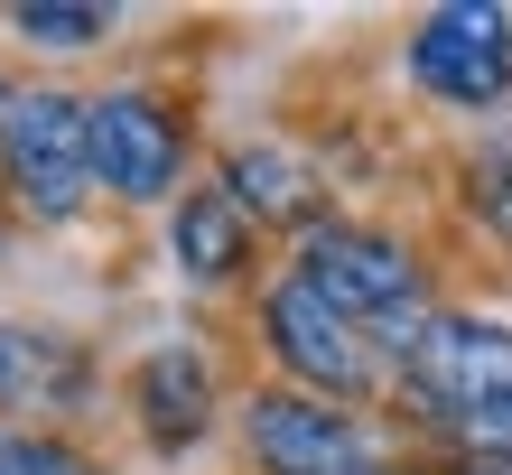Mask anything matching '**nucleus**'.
<instances>
[{"label":"nucleus","instance_id":"obj_1","mask_svg":"<svg viewBox=\"0 0 512 475\" xmlns=\"http://www.w3.org/2000/svg\"><path fill=\"white\" fill-rule=\"evenodd\" d=\"M298 280L317 289L336 317H354L382 354H410L429 336V299H419V261L401 243H382V233H354V224H326L308 233V252H298Z\"/></svg>","mask_w":512,"mask_h":475},{"label":"nucleus","instance_id":"obj_2","mask_svg":"<svg viewBox=\"0 0 512 475\" xmlns=\"http://www.w3.org/2000/svg\"><path fill=\"white\" fill-rule=\"evenodd\" d=\"M410 392L466 438H512V326L494 317H429V336L401 354Z\"/></svg>","mask_w":512,"mask_h":475},{"label":"nucleus","instance_id":"obj_3","mask_svg":"<svg viewBox=\"0 0 512 475\" xmlns=\"http://www.w3.org/2000/svg\"><path fill=\"white\" fill-rule=\"evenodd\" d=\"M0 177L28 215L66 224L94 187V122L75 94H10L0 103Z\"/></svg>","mask_w":512,"mask_h":475},{"label":"nucleus","instance_id":"obj_4","mask_svg":"<svg viewBox=\"0 0 512 475\" xmlns=\"http://www.w3.org/2000/svg\"><path fill=\"white\" fill-rule=\"evenodd\" d=\"M243 438L270 475H382V438L317 392H261L243 410Z\"/></svg>","mask_w":512,"mask_h":475},{"label":"nucleus","instance_id":"obj_5","mask_svg":"<svg viewBox=\"0 0 512 475\" xmlns=\"http://www.w3.org/2000/svg\"><path fill=\"white\" fill-rule=\"evenodd\" d=\"M261 326H270V354H280V364L308 382L317 401H354V392L382 373V345H373L354 317H336L308 280H280V289H270Z\"/></svg>","mask_w":512,"mask_h":475},{"label":"nucleus","instance_id":"obj_6","mask_svg":"<svg viewBox=\"0 0 512 475\" xmlns=\"http://www.w3.org/2000/svg\"><path fill=\"white\" fill-rule=\"evenodd\" d=\"M410 75L447 103H494L512 84V10H485V0H447L410 28Z\"/></svg>","mask_w":512,"mask_h":475},{"label":"nucleus","instance_id":"obj_7","mask_svg":"<svg viewBox=\"0 0 512 475\" xmlns=\"http://www.w3.org/2000/svg\"><path fill=\"white\" fill-rule=\"evenodd\" d=\"M84 122H94V177H103L112 196L159 205L177 187L187 140H177V122H168L159 94H103V103H84Z\"/></svg>","mask_w":512,"mask_h":475},{"label":"nucleus","instance_id":"obj_8","mask_svg":"<svg viewBox=\"0 0 512 475\" xmlns=\"http://www.w3.org/2000/svg\"><path fill=\"white\" fill-rule=\"evenodd\" d=\"M205 401H215V382H205L196 345H159L140 364V420H149L159 448H187V438L205 429Z\"/></svg>","mask_w":512,"mask_h":475},{"label":"nucleus","instance_id":"obj_9","mask_svg":"<svg viewBox=\"0 0 512 475\" xmlns=\"http://www.w3.org/2000/svg\"><path fill=\"white\" fill-rule=\"evenodd\" d=\"M252 252V215L233 205V187H196L177 205V261H187V280H233Z\"/></svg>","mask_w":512,"mask_h":475},{"label":"nucleus","instance_id":"obj_10","mask_svg":"<svg viewBox=\"0 0 512 475\" xmlns=\"http://www.w3.org/2000/svg\"><path fill=\"white\" fill-rule=\"evenodd\" d=\"M84 392V364L75 345L56 336H28V326H0V410H56Z\"/></svg>","mask_w":512,"mask_h":475},{"label":"nucleus","instance_id":"obj_11","mask_svg":"<svg viewBox=\"0 0 512 475\" xmlns=\"http://www.w3.org/2000/svg\"><path fill=\"white\" fill-rule=\"evenodd\" d=\"M233 205H243V215H308L317 177L298 168L289 150H243V159H233Z\"/></svg>","mask_w":512,"mask_h":475},{"label":"nucleus","instance_id":"obj_12","mask_svg":"<svg viewBox=\"0 0 512 475\" xmlns=\"http://www.w3.org/2000/svg\"><path fill=\"white\" fill-rule=\"evenodd\" d=\"M10 28H19L28 47L75 56V47H94L103 28H112V10H75V0H28V10H10Z\"/></svg>","mask_w":512,"mask_h":475},{"label":"nucleus","instance_id":"obj_13","mask_svg":"<svg viewBox=\"0 0 512 475\" xmlns=\"http://www.w3.org/2000/svg\"><path fill=\"white\" fill-rule=\"evenodd\" d=\"M10 475H94L75 448H56V438H19L10 448Z\"/></svg>","mask_w":512,"mask_h":475},{"label":"nucleus","instance_id":"obj_14","mask_svg":"<svg viewBox=\"0 0 512 475\" xmlns=\"http://www.w3.org/2000/svg\"><path fill=\"white\" fill-rule=\"evenodd\" d=\"M485 205H494V224L512 233V150H503V159L485 168Z\"/></svg>","mask_w":512,"mask_h":475},{"label":"nucleus","instance_id":"obj_15","mask_svg":"<svg viewBox=\"0 0 512 475\" xmlns=\"http://www.w3.org/2000/svg\"><path fill=\"white\" fill-rule=\"evenodd\" d=\"M0 475H10V448H0Z\"/></svg>","mask_w":512,"mask_h":475}]
</instances>
